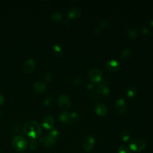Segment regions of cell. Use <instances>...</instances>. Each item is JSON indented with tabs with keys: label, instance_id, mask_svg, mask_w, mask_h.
Wrapping results in <instances>:
<instances>
[{
	"label": "cell",
	"instance_id": "cell-1",
	"mask_svg": "<svg viewBox=\"0 0 153 153\" xmlns=\"http://www.w3.org/2000/svg\"><path fill=\"white\" fill-rule=\"evenodd\" d=\"M23 131L27 136L35 139L40 136L42 128L38 122L32 120L25 123Z\"/></svg>",
	"mask_w": 153,
	"mask_h": 153
},
{
	"label": "cell",
	"instance_id": "cell-2",
	"mask_svg": "<svg viewBox=\"0 0 153 153\" xmlns=\"http://www.w3.org/2000/svg\"><path fill=\"white\" fill-rule=\"evenodd\" d=\"M58 136V131L56 129H54L50 131L45 136L40 137L39 142L42 146L46 148H50L56 142Z\"/></svg>",
	"mask_w": 153,
	"mask_h": 153
},
{
	"label": "cell",
	"instance_id": "cell-3",
	"mask_svg": "<svg viewBox=\"0 0 153 153\" xmlns=\"http://www.w3.org/2000/svg\"><path fill=\"white\" fill-rule=\"evenodd\" d=\"M12 146L17 151H25L27 146L28 142L25 137L22 136H17L12 140Z\"/></svg>",
	"mask_w": 153,
	"mask_h": 153
},
{
	"label": "cell",
	"instance_id": "cell-4",
	"mask_svg": "<svg viewBox=\"0 0 153 153\" xmlns=\"http://www.w3.org/2000/svg\"><path fill=\"white\" fill-rule=\"evenodd\" d=\"M146 146V143L145 140L140 138H135L131 140L129 144L130 149L134 152L143 151Z\"/></svg>",
	"mask_w": 153,
	"mask_h": 153
},
{
	"label": "cell",
	"instance_id": "cell-5",
	"mask_svg": "<svg viewBox=\"0 0 153 153\" xmlns=\"http://www.w3.org/2000/svg\"><path fill=\"white\" fill-rule=\"evenodd\" d=\"M102 71L96 68H92L88 72V78L93 83L97 84L102 81Z\"/></svg>",
	"mask_w": 153,
	"mask_h": 153
},
{
	"label": "cell",
	"instance_id": "cell-6",
	"mask_svg": "<svg viewBox=\"0 0 153 153\" xmlns=\"http://www.w3.org/2000/svg\"><path fill=\"white\" fill-rule=\"evenodd\" d=\"M94 142L95 140L94 137L91 136H87L84 137L82 142V146L83 149L85 152L91 151L94 147Z\"/></svg>",
	"mask_w": 153,
	"mask_h": 153
},
{
	"label": "cell",
	"instance_id": "cell-7",
	"mask_svg": "<svg viewBox=\"0 0 153 153\" xmlns=\"http://www.w3.org/2000/svg\"><path fill=\"white\" fill-rule=\"evenodd\" d=\"M104 66L106 71L111 72H114L120 69V64L118 61L115 59H111L107 60L105 63Z\"/></svg>",
	"mask_w": 153,
	"mask_h": 153
},
{
	"label": "cell",
	"instance_id": "cell-8",
	"mask_svg": "<svg viewBox=\"0 0 153 153\" xmlns=\"http://www.w3.org/2000/svg\"><path fill=\"white\" fill-rule=\"evenodd\" d=\"M96 90L98 94L103 96H108L110 92V90L108 86L107 82H106L105 81H101L98 82L96 85Z\"/></svg>",
	"mask_w": 153,
	"mask_h": 153
},
{
	"label": "cell",
	"instance_id": "cell-9",
	"mask_svg": "<svg viewBox=\"0 0 153 153\" xmlns=\"http://www.w3.org/2000/svg\"><path fill=\"white\" fill-rule=\"evenodd\" d=\"M127 103L124 99L121 98L118 99L115 103V112L118 115H122L124 112Z\"/></svg>",
	"mask_w": 153,
	"mask_h": 153
},
{
	"label": "cell",
	"instance_id": "cell-10",
	"mask_svg": "<svg viewBox=\"0 0 153 153\" xmlns=\"http://www.w3.org/2000/svg\"><path fill=\"white\" fill-rule=\"evenodd\" d=\"M58 105L62 109H68L71 105V100L66 95H61L57 99Z\"/></svg>",
	"mask_w": 153,
	"mask_h": 153
},
{
	"label": "cell",
	"instance_id": "cell-11",
	"mask_svg": "<svg viewBox=\"0 0 153 153\" xmlns=\"http://www.w3.org/2000/svg\"><path fill=\"white\" fill-rule=\"evenodd\" d=\"M35 68V62L33 59L30 58L25 61L23 65V69L25 72L30 74L33 72Z\"/></svg>",
	"mask_w": 153,
	"mask_h": 153
},
{
	"label": "cell",
	"instance_id": "cell-12",
	"mask_svg": "<svg viewBox=\"0 0 153 153\" xmlns=\"http://www.w3.org/2000/svg\"><path fill=\"white\" fill-rule=\"evenodd\" d=\"M54 124V118L50 115H48L44 117L42 121V127L45 129H51L53 128Z\"/></svg>",
	"mask_w": 153,
	"mask_h": 153
},
{
	"label": "cell",
	"instance_id": "cell-13",
	"mask_svg": "<svg viewBox=\"0 0 153 153\" xmlns=\"http://www.w3.org/2000/svg\"><path fill=\"white\" fill-rule=\"evenodd\" d=\"M95 111L100 117H105L108 114V109L105 105L102 103H99L96 105Z\"/></svg>",
	"mask_w": 153,
	"mask_h": 153
},
{
	"label": "cell",
	"instance_id": "cell-14",
	"mask_svg": "<svg viewBox=\"0 0 153 153\" xmlns=\"http://www.w3.org/2000/svg\"><path fill=\"white\" fill-rule=\"evenodd\" d=\"M33 88L35 91L39 93H42L46 91L47 85L43 82L36 81L34 83L33 85Z\"/></svg>",
	"mask_w": 153,
	"mask_h": 153
},
{
	"label": "cell",
	"instance_id": "cell-15",
	"mask_svg": "<svg viewBox=\"0 0 153 153\" xmlns=\"http://www.w3.org/2000/svg\"><path fill=\"white\" fill-rule=\"evenodd\" d=\"M81 15V12L77 8H71L68 11V16L70 19H76Z\"/></svg>",
	"mask_w": 153,
	"mask_h": 153
},
{
	"label": "cell",
	"instance_id": "cell-16",
	"mask_svg": "<svg viewBox=\"0 0 153 153\" xmlns=\"http://www.w3.org/2000/svg\"><path fill=\"white\" fill-rule=\"evenodd\" d=\"M59 120L61 122L66 123L72 121V112H63L59 115Z\"/></svg>",
	"mask_w": 153,
	"mask_h": 153
},
{
	"label": "cell",
	"instance_id": "cell-17",
	"mask_svg": "<svg viewBox=\"0 0 153 153\" xmlns=\"http://www.w3.org/2000/svg\"><path fill=\"white\" fill-rule=\"evenodd\" d=\"M131 55H132V51L129 48H126L122 51L120 54V57L121 60L124 61H126V60H128L131 57Z\"/></svg>",
	"mask_w": 153,
	"mask_h": 153
},
{
	"label": "cell",
	"instance_id": "cell-18",
	"mask_svg": "<svg viewBox=\"0 0 153 153\" xmlns=\"http://www.w3.org/2000/svg\"><path fill=\"white\" fill-rule=\"evenodd\" d=\"M126 35L132 39H136L137 36V32L134 28H129L126 30Z\"/></svg>",
	"mask_w": 153,
	"mask_h": 153
},
{
	"label": "cell",
	"instance_id": "cell-19",
	"mask_svg": "<svg viewBox=\"0 0 153 153\" xmlns=\"http://www.w3.org/2000/svg\"><path fill=\"white\" fill-rule=\"evenodd\" d=\"M63 19V15L61 13L59 12H54L52 13L50 16V19L54 22H58L62 20Z\"/></svg>",
	"mask_w": 153,
	"mask_h": 153
},
{
	"label": "cell",
	"instance_id": "cell-20",
	"mask_svg": "<svg viewBox=\"0 0 153 153\" xmlns=\"http://www.w3.org/2000/svg\"><path fill=\"white\" fill-rule=\"evenodd\" d=\"M53 51H54V54L58 57H60L63 54V50H62V48L60 47V46L58 44H56L54 45Z\"/></svg>",
	"mask_w": 153,
	"mask_h": 153
},
{
	"label": "cell",
	"instance_id": "cell-21",
	"mask_svg": "<svg viewBox=\"0 0 153 153\" xmlns=\"http://www.w3.org/2000/svg\"><path fill=\"white\" fill-rule=\"evenodd\" d=\"M136 88L134 86H130L127 90L126 94L128 97H133L136 93Z\"/></svg>",
	"mask_w": 153,
	"mask_h": 153
},
{
	"label": "cell",
	"instance_id": "cell-22",
	"mask_svg": "<svg viewBox=\"0 0 153 153\" xmlns=\"http://www.w3.org/2000/svg\"><path fill=\"white\" fill-rule=\"evenodd\" d=\"M121 137L124 142H127L130 139V133L127 129H124L121 133Z\"/></svg>",
	"mask_w": 153,
	"mask_h": 153
},
{
	"label": "cell",
	"instance_id": "cell-23",
	"mask_svg": "<svg viewBox=\"0 0 153 153\" xmlns=\"http://www.w3.org/2000/svg\"><path fill=\"white\" fill-rule=\"evenodd\" d=\"M53 102H54V99L51 97H48L46 99H45L44 101V104L45 106L49 107L53 104Z\"/></svg>",
	"mask_w": 153,
	"mask_h": 153
},
{
	"label": "cell",
	"instance_id": "cell-24",
	"mask_svg": "<svg viewBox=\"0 0 153 153\" xmlns=\"http://www.w3.org/2000/svg\"><path fill=\"white\" fill-rule=\"evenodd\" d=\"M28 145H29V147L30 148V149L35 150L38 146V142L35 139H32V140H30L29 141Z\"/></svg>",
	"mask_w": 153,
	"mask_h": 153
},
{
	"label": "cell",
	"instance_id": "cell-25",
	"mask_svg": "<svg viewBox=\"0 0 153 153\" xmlns=\"http://www.w3.org/2000/svg\"><path fill=\"white\" fill-rule=\"evenodd\" d=\"M118 153H131V152L127 147L124 145H122L118 148Z\"/></svg>",
	"mask_w": 153,
	"mask_h": 153
},
{
	"label": "cell",
	"instance_id": "cell-26",
	"mask_svg": "<svg viewBox=\"0 0 153 153\" xmlns=\"http://www.w3.org/2000/svg\"><path fill=\"white\" fill-rule=\"evenodd\" d=\"M110 23L106 20H102L100 22V26L103 29H107L109 27Z\"/></svg>",
	"mask_w": 153,
	"mask_h": 153
},
{
	"label": "cell",
	"instance_id": "cell-27",
	"mask_svg": "<svg viewBox=\"0 0 153 153\" xmlns=\"http://www.w3.org/2000/svg\"><path fill=\"white\" fill-rule=\"evenodd\" d=\"M142 34L145 36H148L151 34L150 30L146 27H143L142 29Z\"/></svg>",
	"mask_w": 153,
	"mask_h": 153
},
{
	"label": "cell",
	"instance_id": "cell-28",
	"mask_svg": "<svg viewBox=\"0 0 153 153\" xmlns=\"http://www.w3.org/2000/svg\"><path fill=\"white\" fill-rule=\"evenodd\" d=\"M44 79L45 81H50L51 79H52V75L49 73V72H47L44 76Z\"/></svg>",
	"mask_w": 153,
	"mask_h": 153
},
{
	"label": "cell",
	"instance_id": "cell-29",
	"mask_svg": "<svg viewBox=\"0 0 153 153\" xmlns=\"http://www.w3.org/2000/svg\"><path fill=\"white\" fill-rule=\"evenodd\" d=\"M82 82V80L79 78H76L73 80V84L74 85H79Z\"/></svg>",
	"mask_w": 153,
	"mask_h": 153
},
{
	"label": "cell",
	"instance_id": "cell-30",
	"mask_svg": "<svg viewBox=\"0 0 153 153\" xmlns=\"http://www.w3.org/2000/svg\"><path fill=\"white\" fill-rule=\"evenodd\" d=\"M4 101L5 99L4 96L1 93H0V106H1L4 103Z\"/></svg>",
	"mask_w": 153,
	"mask_h": 153
},
{
	"label": "cell",
	"instance_id": "cell-31",
	"mask_svg": "<svg viewBox=\"0 0 153 153\" xmlns=\"http://www.w3.org/2000/svg\"><path fill=\"white\" fill-rule=\"evenodd\" d=\"M100 33V29H98V28L96 29L94 31V35H98Z\"/></svg>",
	"mask_w": 153,
	"mask_h": 153
},
{
	"label": "cell",
	"instance_id": "cell-32",
	"mask_svg": "<svg viewBox=\"0 0 153 153\" xmlns=\"http://www.w3.org/2000/svg\"><path fill=\"white\" fill-rule=\"evenodd\" d=\"M150 23H151V26H153V20H151V22H150Z\"/></svg>",
	"mask_w": 153,
	"mask_h": 153
},
{
	"label": "cell",
	"instance_id": "cell-33",
	"mask_svg": "<svg viewBox=\"0 0 153 153\" xmlns=\"http://www.w3.org/2000/svg\"><path fill=\"white\" fill-rule=\"evenodd\" d=\"M1 111H0V118H1Z\"/></svg>",
	"mask_w": 153,
	"mask_h": 153
},
{
	"label": "cell",
	"instance_id": "cell-34",
	"mask_svg": "<svg viewBox=\"0 0 153 153\" xmlns=\"http://www.w3.org/2000/svg\"><path fill=\"white\" fill-rule=\"evenodd\" d=\"M0 153H1V151H0Z\"/></svg>",
	"mask_w": 153,
	"mask_h": 153
}]
</instances>
